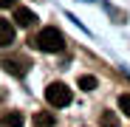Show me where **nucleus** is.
<instances>
[{"mask_svg": "<svg viewBox=\"0 0 130 127\" xmlns=\"http://www.w3.org/2000/svg\"><path fill=\"white\" fill-rule=\"evenodd\" d=\"M79 88H82V90H96V88H99V79L85 74V76H79Z\"/></svg>", "mask_w": 130, "mask_h": 127, "instance_id": "obj_9", "label": "nucleus"}, {"mask_svg": "<svg viewBox=\"0 0 130 127\" xmlns=\"http://www.w3.org/2000/svg\"><path fill=\"white\" fill-rule=\"evenodd\" d=\"M0 127H23V113H17V110L6 113L3 119H0Z\"/></svg>", "mask_w": 130, "mask_h": 127, "instance_id": "obj_6", "label": "nucleus"}, {"mask_svg": "<svg viewBox=\"0 0 130 127\" xmlns=\"http://www.w3.org/2000/svg\"><path fill=\"white\" fill-rule=\"evenodd\" d=\"M99 124H102V127H122V124H119V116H116L113 110H102Z\"/></svg>", "mask_w": 130, "mask_h": 127, "instance_id": "obj_8", "label": "nucleus"}, {"mask_svg": "<svg viewBox=\"0 0 130 127\" xmlns=\"http://www.w3.org/2000/svg\"><path fill=\"white\" fill-rule=\"evenodd\" d=\"M31 42H34L40 51H45V54H59V51L65 48V37H62V31L54 28V26H45Z\"/></svg>", "mask_w": 130, "mask_h": 127, "instance_id": "obj_1", "label": "nucleus"}, {"mask_svg": "<svg viewBox=\"0 0 130 127\" xmlns=\"http://www.w3.org/2000/svg\"><path fill=\"white\" fill-rule=\"evenodd\" d=\"M0 65H3V71H9L11 76H26L31 71V59L23 57V54H11V57L0 59Z\"/></svg>", "mask_w": 130, "mask_h": 127, "instance_id": "obj_3", "label": "nucleus"}, {"mask_svg": "<svg viewBox=\"0 0 130 127\" xmlns=\"http://www.w3.org/2000/svg\"><path fill=\"white\" fill-rule=\"evenodd\" d=\"M14 3H17V0H0V9H11Z\"/></svg>", "mask_w": 130, "mask_h": 127, "instance_id": "obj_11", "label": "nucleus"}, {"mask_svg": "<svg viewBox=\"0 0 130 127\" xmlns=\"http://www.w3.org/2000/svg\"><path fill=\"white\" fill-rule=\"evenodd\" d=\"M71 88L65 82H51L48 88H45V102L51 104V107H68L71 104Z\"/></svg>", "mask_w": 130, "mask_h": 127, "instance_id": "obj_2", "label": "nucleus"}, {"mask_svg": "<svg viewBox=\"0 0 130 127\" xmlns=\"http://www.w3.org/2000/svg\"><path fill=\"white\" fill-rule=\"evenodd\" d=\"M54 113H48V110H40V113H34V127H54Z\"/></svg>", "mask_w": 130, "mask_h": 127, "instance_id": "obj_7", "label": "nucleus"}, {"mask_svg": "<svg viewBox=\"0 0 130 127\" xmlns=\"http://www.w3.org/2000/svg\"><path fill=\"white\" fill-rule=\"evenodd\" d=\"M14 42V26L9 20H0V48H6Z\"/></svg>", "mask_w": 130, "mask_h": 127, "instance_id": "obj_5", "label": "nucleus"}, {"mask_svg": "<svg viewBox=\"0 0 130 127\" xmlns=\"http://www.w3.org/2000/svg\"><path fill=\"white\" fill-rule=\"evenodd\" d=\"M119 110H122L124 116H130V93H122V96H119Z\"/></svg>", "mask_w": 130, "mask_h": 127, "instance_id": "obj_10", "label": "nucleus"}, {"mask_svg": "<svg viewBox=\"0 0 130 127\" xmlns=\"http://www.w3.org/2000/svg\"><path fill=\"white\" fill-rule=\"evenodd\" d=\"M14 23L23 26V28H28V26L37 23V14H34L31 9H26V6H17V9H14Z\"/></svg>", "mask_w": 130, "mask_h": 127, "instance_id": "obj_4", "label": "nucleus"}]
</instances>
